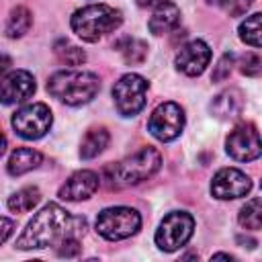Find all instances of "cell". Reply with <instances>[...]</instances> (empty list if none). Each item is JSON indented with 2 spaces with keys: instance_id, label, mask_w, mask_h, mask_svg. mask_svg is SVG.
I'll list each match as a JSON object with an SVG mask.
<instances>
[{
  "instance_id": "1",
  "label": "cell",
  "mask_w": 262,
  "mask_h": 262,
  "mask_svg": "<svg viewBox=\"0 0 262 262\" xmlns=\"http://www.w3.org/2000/svg\"><path fill=\"white\" fill-rule=\"evenodd\" d=\"M70 219L72 215L63 207L55 203L45 205L27 223V227L16 239V248L18 250H41L47 246H55L63 235H68Z\"/></svg>"
},
{
  "instance_id": "2",
  "label": "cell",
  "mask_w": 262,
  "mask_h": 262,
  "mask_svg": "<svg viewBox=\"0 0 262 262\" xmlns=\"http://www.w3.org/2000/svg\"><path fill=\"white\" fill-rule=\"evenodd\" d=\"M160 166H162V154L156 147H141L133 156L117 164H108L102 170V176L111 188H127L151 178L160 170Z\"/></svg>"
},
{
  "instance_id": "3",
  "label": "cell",
  "mask_w": 262,
  "mask_h": 262,
  "mask_svg": "<svg viewBox=\"0 0 262 262\" xmlns=\"http://www.w3.org/2000/svg\"><path fill=\"white\" fill-rule=\"evenodd\" d=\"M47 90L53 98L70 106H80V104L90 102L98 94L100 80L92 72L63 70V72H55L47 80Z\"/></svg>"
},
{
  "instance_id": "4",
  "label": "cell",
  "mask_w": 262,
  "mask_h": 262,
  "mask_svg": "<svg viewBox=\"0 0 262 262\" xmlns=\"http://www.w3.org/2000/svg\"><path fill=\"white\" fill-rule=\"evenodd\" d=\"M123 23L121 10L108 6V4H90L72 14V31L88 43H96L106 33H113Z\"/></svg>"
},
{
  "instance_id": "5",
  "label": "cell",
  "mask_w": 262,
  "mask_h": 262,
  "mask_svg": "<svg viewBox=\"0 0 262 262\" xmlns=\"http://www.w3.org/2000/svg\"><path fill=\"white\" fill-rule=\"evenodd\" d=\"M141 227V215L131 207H108L102 209L96 217V231L108 239H125L137 233Z\"/></svg>"
},
{
  "instance_id": "6",
  "label": "cell",
  "mask_w": 262,
  "mask_h": 262,
  "mask_svg": "<svg viewBox=\"0 0 262 262\" xmlns=\"http://www.w3.org/2000/svg\"><path fill=\"white\" fill-rule=\"evenodd\" d=\"M147 80L139 74H125L121 76L113 86V98L119 115L123 117H135L145 106V94H147Z\"/></svg>"
},
{
  "instance_id": "7",
  "label": "cell",
  "mask_w": 262,
  "mask_h": 262,
  "mask_svg": "<svg viewBox=\"0 0 262 262\" xmlns=\"http://www.w3.org/2000/svg\"><path fill=\"white\" fill-rule=\"evenodd\" d=\"M194 231V219L186 211H172L168 213L158 231H156V246L164 252H174L182 248Z\"/></svg>"
},
{
  "instance_id": "8",
  "label": "cell",
  "mask_w": 262,
  "mask_h": 262,
  "mask_svg": "<svg viewBox=\"0 0 262 262\" xmlns=\"http://www.w3.org/2000/svg\"><path fill=\"white\" fill-rule=\"evenodd\" d=\"M53 123L51 111L45 102H33L23 108H18L12 115V127L14 131L25 139H39L43 137Z\"/></svg>"
},
{
  "instance_id": "9",
  "label": "cell",
  "mask_w": 262,
  "mask_h": 262,
  "mask_svg": "<svg viewBox=\"0 0 262 262\" xmlns=\"http://www.w3.org/2000/svg\"><path fill=\"white\" fill-rule=\"evenodd\" d=\"M184 129V111L176 102H162L149 115L147 131L160 141L176 139Z\"/></svg>"
},
{
  "instance_id": "10",
  "label": "cell",
  "mask_w": 262,
  "mask_h": 262,
  "mask_svg": "<svg viewBox=\"0 0 262 262\" xmlns=\"http://www.w3.org/2000/svg\"><path fill=\"white\" fill-rule=\"evenodd\" d=\"M227 154L237 162H254L260 158V135L254 123H239L225 139Z\"/></svg>"
},
{
  "instance_id": "11",
  "label": "cell",
  "mask_w": 262,
  "mask_h": 262,
  "mask_svg": "<svg viewBox=\"0 0 262 262\" xmlns=\"http://www.w3.org/2000/svg\"><path fill=\"white\" fill-rule=\"evenodd\" d=\"M252 190V180L237 168H221L211 180V194L221 201L246 196Z\"/></svg>"
},
{
  "instance_id": "12",
  "label": "cell",
  "mask_w": 262,
  "mask_h": 262,
  "mask_svg": "<svg viewBox=\"0 0 262 262\" xmlns=\"http://www.w3.org/2000/svg\"><path fill=\"white\" fill-rule=\"evenodd\" d=\"M209 61H211V47L201 39L188 41L176 53V70L186 76H201L209 66Z\"/></svg>"
},
{
  "instance_id": "13",
  "label": "cell",
  "mask_w": 262,
  "mask_h": 262,
  "mask_svg": "<svg viewBox=\"0 0 262 262\" xmlns=\"http://www.w3.org/2000/svg\"><path fill=\"white\" fill-rule=\"evenodd\" d=\"M35 78L27 70H14L0 82V102L2 104H18L33 96Z\"/></svg>"
},
{
  "instance_id": "14",
  "label": "cell",
  "mask_w": 262,
  "mask_h": 262,
  "mask_svg": "<svg viewBox=\"0 0 262 262\" xmlns=\"http://www.w3.org/2000/svg\"><path fill=\"white\" fill-rule=\"evenodd\" d=\"M100 184V178L92 170H80L72 174L59 188V199L61 201H86L90 199Z\"/></svg>"
},
{
  "instance_id": "15",
  "label": "cell",
  "mask_w": 262,
  "mask_h": 262,
  "mask_svg": "<svg viewBox=\"0 0 262 262\" xmlns=\"http://www.w3.org/2000/svg\"><path fill=\"white\" fill-rule=\"evenodd\" d=\"M209 108H211L213 117H217V119H223V121L235 119L237 115H242V108H244V94H242V90H237V88H227V90L219 92V94L211 100Z\"/></svg>"
},
{
  "instance_id": "16",
  "label": "cell",
  "mask_w": 262,
  "mask_h": 262,
  "mask_svg": "<svg viewBox=\"0 0 262 262\" xmlns=\"http://www.w3.org/2000/svg\"><path fill=\"white\" fill-rule=\"evenodd\" d=\"M180 25V8L172 2H166L162 6L156 8V12L151 14L147 27L154 35H166L170 31H174Z\"/></svg>"
},
{
  "instance_id": "17",
  "label": "cell",
  "mask_w": 262,
  "mask_h": 262,
  "mask_svg": "<svg viewBox=\"0 0 262 262\" xmlns=\"http://www.w3.org/2000/svg\"><path fill=\"white\" fill-rule=\"evenodd\" d=\"M41 160H43V156L37 149H33V147H16L8 158V174L10 176L27 174V172L35 170L41 164Z\"/></svg>"
},
{
  "instance_id": "18",
  "label": "cell",
  "mask_w": 262,
  "mask_h": 262,
  "mask_svg": "<svg viewBox=\"0 0 262 262\" xmlns=\"http://www.w3.org/2000/svg\"><path fill=\"white\" fill-rule=\"evenodd\" d=\"M108 139H111V135H108V131L104 127H96V129L86 131V135H84V139L80 143V158L82 160L96 158L98 154H102L106 149Z\"/></svg>"
},
{
  "instance_id": "19",
  "label": "cell",
  "mask_w": 262,
  "mask_h": 262,
  "mask_svg": "<svg viewBox=\"0 0 262 262\" xmlns=\"http://www.w3.org/2000/svg\"><path fill=\"white\" fill-rule=\"evenodd\" d=\"M31 25H33V14H31V10H29L27 6H14V8L10 10V14H8L4 33H6V37H10V39H18V37H23V35L31 29Z\"/></svg>"
},
{
  "instance_id": "20",
  "label": "cell",
  "mask_w": 262,
  "mask_h": 262,
  "mask_svg": "<svg viewBox=\"0 0 262 262\" xmlns=\"http://www.w3.org/2000/svg\"><path fill=\"white\" fill-rule=\"evenodd\" d=\"M41 201V192L37 186H25L20 190H16L10 199H8V209L12 213H27L31 211L37 203Z\"/></svg>"
},
{
  "instance_id": "21",
  "label": "cell",
  "mask_w": 262,
  "mask_h": 262,
  "mask_svg": "<svg viewBox=\"0 0 262 262\" xmlns=\"http://www.w3.org/2000/svg\"><path fill=\"white\" fill-rule=\"evenodd\" d=\"M237 221H239L242 227L252 229V231H258V229L262 227V207H260V196H252V199L239 209Z\"/></svg>"
},
{
  "instance_id": "22",
  "label": "cell",
  "mask_w": 262,
  "mask_h": 262,
  "mask_svg": "<svg viewBox=\"0 0 262 262\" xmlns=\"http://www.w3.org/2000/svg\"><path fill=\"white\" fill-rule=\"evenodd\" d=\"M117 49L123 53V59L127 63H141L147 55V43L133 37H123L117 43Z\"/></svg>"
},
{
  "instance_id": "23",
  "label": "cell",
  "mask_w": 262,
  "mask_h": 262,
  "mask_svg": "<svg viewBox=\"0 0 262 262\" xmlns=\"http://www.w3.org/2000/svg\"><path fill=\"white\" fill-rule=\"evenodd\" d=\"M53 51H55L57 59H59L61 63L70 66V68H74V66H82V63L86 61V53H84L78 45H72V43L66 41V39L57 41V43L53 45Z\"/></svg>"
},
{
  "instance_id": "24",
  "label": "cell",
  "mask_w": 262,
  "mask_h": 262,
  "mask_svg": "<svg viewBox=\"0 0 262 262\" xmlns=\"http://www.w3.org/2000/svg\"><path fill=\"white\" fill-rule=\"evenodd\" d=\"M239 39L256 49L260 47V12L246 16V20L239 25Z\"/></svg>"
},
{
  "instance_id": "25",
  "label": "cell",
  "mask_w": 262,
  "mask_h": 262,
  "mask_svg": "<svg viewBox=\"0 0 262 262\" xmlns=\"http://www.w3.org/2000/svg\"><path fill=\"white\" fill-rule=\"evenodd\" d=\"M231 68H233V53H223L217 61V66H213V74H211V80L213 82H221L225 78H229L231 74Z\"/></svg>"
},
{
  "instance_id": "26",
  "label": "cell",
  "mask_w": 262,
  "mask_h": 262,
  "mask_svg": "<svg viewBox=\"0 0 262 262\" xmlns=\"http://www.w3.org/2000/svg\"><path fill=\"white\" fill-rule=\"evenodd\" d=\"M80 250H82L80 239L74 235H63L57 242V256H61V258H74L80 254Z\"/></svg>"
},
{
  "instance_id": "27",
  "label": "cell",
  "mask_w": 262,
  "mask_h": 262,
  "mask_svg": "<svg viewBox=\"0 0 262 262\" xmlns=\"http://www.w3.org/2000/svg\"><path fill=\"white\" fill-rule=\"evenodd\" d=\"M242 74L250 76V78H258L260 76V70H262V59L256 51H250L242 57Z\"/></svg>"
},
{
  "instance_id": "28",
  "label": "cell",
  "mask_w": 262,
  "mask_h": 262,
  "mask_svg": "<svg viewBox=\"0 0 262 262\" xmlns=\"http://www.w3.org/2000/svg\"><path fill=\"white\" fill-rule=\"evenodd\" d=\"M250 4H252V0H231L227 12H229L231 16H239V14H244V12L250 8Z\"/></svg>"
},
{
  "instance_id": "29",
  "label": "cell",
  "mask_w": 262,
  "mask_h": 262,
  "mask_svg": "<svg viewBox=\"0 0 262 262\" xmlns=\"http://www.w3.org/2000/svg\"><path fill=\"white\" fill-rule=\"evenodd\" d=\"M12 231H14V221L8 217H0V244H4Z\"/></svg>"
},
{
  "instance_id": "30",
  "label": "cell",
  "mask_w": 262,
  "mask_h": 262,
  "mask_svg": "<svg viewBox=\"0 0 262 262\" xmlns=\"http://www.w3.org/2000/svg\"><path fill=\"white\" fill-rule=\"evenodd\" d=\"M10 66H12V59L6 53H0V78L10 70Z\"/></svg>"
},
{
  "instance_id": "31",
  "label": "cell",
  "mask_w": 262,
  "mask_h": 262,
  "mask_svg": "<svg viewBox=\"0 0 262 262\" xmlns=\"http://www.w3.org/2000/svg\"><path fill=\"white\" fill-rule=\"evenodd\" d=\"M166 2L168 0H137V4L143 6V8H158V6L166 4Z\"/></svg>"
},
{
  "instance_id": "32",
  "label": "cell",
  "mask_w": 262,
  "mask_h": 262,
  "mask_svg": "<svg viewBox=\"0 0 262 262\" xmlns=\"http://www.w3.org/2000/svg\"><path fill=\"white\" fill-rule=\"evenodd\" d=\"M209 4H213V6H221V8H229V4H231V0H207Z\"/></svg>"
},
{
  "instance_id": "33",
  "label": "cell",
  "mask_w": 262,
  "mask_h": 262,
  "mask_svg": "<svg viewBox=\"0 0 262 262\" xmlns=\"http://www.w3.org/2000/svg\"><path fill=\"white\" fill-rule=\"evenodd\" d=\"M237 242H239V244H248V248H254V246H256V239H252V237H242V235H239Z\"/></svg>"
},
{
  "instance_id": "34",
  "label": "cell",
  "mask_w": 262,
  "mask_h": 262,
  "mask_svg": "<svg viewBox=\"0 0 262 262\" xmlns=\"http://www.w3.org/2000/svg\"><path fill=\"white\" fill-rule=\"evenodd\" d=\"M6 151V135L2 133V129H0V156Z\"/></svg>"
},
{
  "instance_id": "35",
  "label": "cell",
  "mask_w": 262,
  "mask_h": 262,
  "mask_svg": "<svg viewBox=\"0 0 262 262\" xmlns=\"http://www.w3.org/2000/svg\"><path fill=\"white\" fill-rule=\"evenodd\" d=\"M215 258H225V260H233V256H229V254H213V260Z\"/></svg>"
}]
</instances>
